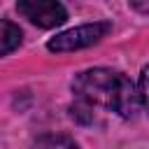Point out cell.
Instances as JSON below:
<instances>
[{
    "mask_svg": "<svg viewBox=\"0 0 149 149\" xmlns=\"http://www.w3.org/2000/svg\"><path fill=\"white\" fill-rule=\"evenodd\" d=\"M72 93L77 102L88 109L114 112L121 119H133L142 107L140 88L123 72L112 68L81 70L72 79Z\"/></svg>",
    "mask_w": 149,
    "mask_h": 149,
    "instance_id": "6da1fadb",
    "label": "cell"
},
{
    "mask_svg": "<svg viewBox=\"0 0 149 149\" xmlns=\"http://www.w3.org/2000/svg\"><path fill=\"white\" fill-rule=\"evenodd\" d=\"M109 30H112V23H109V21L84 23V26L63 30V33H58L56 37H51V40L47 42V49H49V51H56V54L77 51V49H84V47H91V44L100 42Z\"/></svg>",
    "mask_w": 149,
    "mask_h": 149,
    "instance_id": "7a4b0ae2",
    "label": "cell"
},
{
    "mask_svg": "<svg viewBox=\"0 0 149 149\" xmlns=\"http://www.w3.org/2000/svg\"><path fill=\"white\" fill-rule=\"evenodd\" d=\"M16 12L40 28H56L68 19V9L56 0H19Z\"/></svg>",
    "mask_w": 149,
    "mask_h": 149,
    "instance_id": "3957f363",
    "label": "cell"
},
{
    "mask_svg": "<svg viewBox=\"0 0 149 149\" xmlns=\"http://www.w3.org/2000/svg\"><path fill=\"white\" fill-rule=\"evenodd\" d=\"M19 44H21V28L14 26L9 19H2L0 21V54L9 56Z\"/></svg>",
    "mask_w": 149,
    "mask_h": 149,
    "instance_id": "277c9868",
    "label": "cell"
},
{
    "mask_svg": "<svg viewBox=\"0 0 149 149\" xmlns=\"http://www.w3.org/2000/svg\"><path fill=\"white\" fill-rule=\"evenodd\" d=\"M30 149H79V147L68 135H42Z\"/></svg>",
    "mask_w": 149,
    "mask_h": 149,
    "instance_id": "5b68a950",
    "label": "cell"
},
{
    "mask_svg": "<svg viewBox=\"0 0 149 149\" xmlns=\"http://www.w3.org/2000/svg\"><path fill=\"white\" fill-rule=\"evenodd\" d=\"M140 98H142V105L144 109L149 112V65L142 68V74H140Z\"/></svg>",
    "mask_w": 149,
    "mask_h": 149,
    "instance_id": "8992f818",
    "label": "cell"
},
{
    "mask_svg": "<svg viewBox=\"0 0 149 149\" xmlns=\"http://www.w3.org/2000/svg\"><path fill=\"white\" fill-rule=\"evenodd\" d=\"M130 7L137 9V12H147L149 14V2H130Z\"/></svg>",
    "mask_w": 149,
    "mask_h": 149,
    "instance_id": "52a82bcc",
    "label": "cell"
}]
</instances>
